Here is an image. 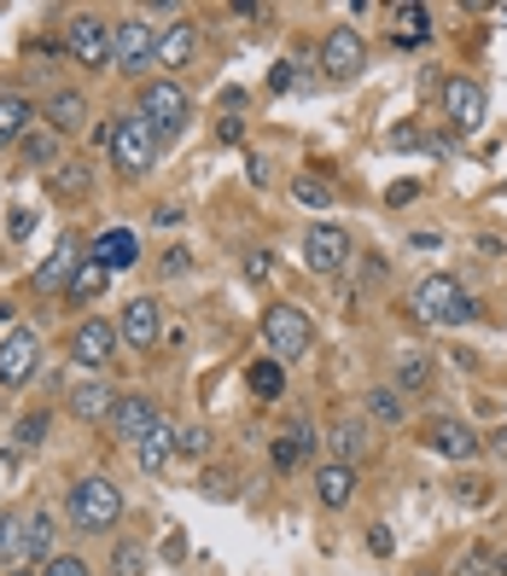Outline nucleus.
Returning a JSON list of instances; mask_svg holds the SVG:
<instances>
[{"instance_id":"nucleus-42","label":"nucleus","mask_w":507,"mask_h":576,"mask_svg":"<svg viewBox=\"0 0 507 576\" xmlns=\"http://www.w3.org/2000/svg\"><path fill=\"white\" fill-rule=\"evenodd\" d=\"M187 262H193V257L181 251V244H170V251L158 257V274H164V280H175V274H187Z\"/></svg>"},{"instance_id":"nucleus-43","label":"nucleus","mask_w":507,"mask_h":576,"mask_svg":"<svg viewBox=\"0 0 507 576\" xmlns=\"http://www.w3.org/2000/svg\"><path fill=\"white\" fill-rule=\"evenodd\" d=\"M368 547H374V559H391V553H397L391 524H374V530H368Z\"/></svg>"},{"instance_id":"nucleus-38","label":"nucleus","mask_w":507,"mask_h":576,"mask_svg":"<svg viewBox=\"0 0 507 576\" xmlns=\"http://www.w3.org/2000/svg\"><path fill=\"white\" fill-rule=\"evenodd\" d=\"M496 559H501V553H490V547H466L461 553V565H455V576H496Z\"/></svg>"},{"instance_id":"nucleus-49","label":"nucleus","mask_w":507,"mask_h":576,"mask_svg":"<svg viewBox=\"0 0 507 576\" xmlns=\"http://www.w3.org/2000/svg\"><path fill=\"white\" fill-rule=\"evenodd\" d=\"M385 198H391V204H409V198H420V181H397V187L385 193Z\"/></svg>"},{"instance_id":"nucleus-36","label":"nucleus","mask_w":507,"mask_h":576,"mask_svg":"<svg viewBox=\"0 0 507 576\" xmlns=\"http://www.w3.org/2000/svg\"><path fill=\"white\" fill-rule=\"evenodd\" d=\"M211 448H216L211 425H187V431H181V443H175V455H181V460H205Z\"/></svg>"},{"instance_id":"nucleus-48","label":"nucleus","mask_w":507,"mask_h":576,"mask_svg":"<svg viewBox=\"0 0 507 576\" xmlns=\"http://www.w3.org/2000/svg\"><path fill=\"white\" fill-rule=\"evenodd\" d=\"M35 228V210H24V204H18V210H12V239H24Z\"/></svg>"},{"instance_id":"nucleus-53","label":"nucleus","mask_w":507,"mask_h":576,"mask_svg":"<svg viewBox=\"0 0 507 576\" xmlns=\"http://www.w3.org/2000/svg\"><path fill=\"white\" fill-rule=\"evenodd\" d=\"M175 216H181L175 204H158V210H152V221H158V228H175Z\"/></svg>"},{"instance_id":"nucleus-24","label":"nucleus","mask_w":507,"mask_h":576,"mask_svg":"<svg viewBox=\"0 0 507 576\" xmlns=\"http://www.w3.org/2000/svg\"><path fill=\"white\" fill-rule=\"evenodd\" d=\"M47 193L58 198V204H83L88 193H94V170H88V157H65L58 170L47 175Z\"/></svg>"},{"instance_id":"nucleus-37","label":"nucleus","mask_w":507,"mask_h":576,"mask_svg":"<svg viewBox=\"0 0 507 576\" xmlns=\"http://www.w3.org/2000/svg\"><path fill=\"white\" fill-rule=\"evenodd\" d=\"M106 280H111V274L88 257L83 269H76V280H71V297H99V292H106Z\"/></svg>"},{"instance_id":"nucleus-8","label":"nucleus","mask_w":507,"mask_h":576,"mask_svg":"<svg viewBox=\"0 0 507 576\" xmlns=\"http://www.w3.org/2000/svg\"><path fill=\"white\" fill-rule=\"evenodd\" d=\"M321 70H327V81H356L362 70H368V41H362L356 24H333L327 41H321Z\"/></svg>"},{"instance_id":"nucleus-9","label":"nucleus","mask_w":507,"mask_h":576,"mask_svg":"<svg viewBox=\"0 0 507 576\" xmlns=\"http://www.w3.org/2000/svg\"><path fill=\"white\" fill-rule=\"evenodd\" d=\"M147 65H158V30L147 18H123V24H117V41H111V70L140 76Z\"/></svg>"},{"instance_id":"nucleus-35","label":"nucleus","mask_w":507,"mask_h":576,"mask_svg":"<svg viewBox=\"0 0 507 576\" xmlns=\"http://www.w3.org/2000/svg\"><path fill=\"white\" fill-rule=\"evenodd\" d=\"M140 570H147V547L123 536V542L111 547V576H140Z\"/></svg>"},{"instance_id":"nucleus-4","label":"nucleus","mask_w":507,"mask_h":576,"mask_svg":"<svg viewBox=\"0 0 507 576\" xmlns=\"http://www.w3.org/2000/svg\"><path fill=\"white\" fill-rule=\"evenodd\" d=\"M262 344H269V356H274L280 367H292V361L310 356L315 326H310V315H303V308H292V303H269V308H262Z\"/></svg>"},{"instance_id":"nucleus-12","label":"nucleus","mask_w":507,"mask_h":576,"mask_svg":"<svg viewBox=\"0 0 507 576\" xmlns=\"http://www.w3.org/2000/svg\"><path fill=\"white\" fill-rule=\"evenodd\" d=\"M117 344H123V338H117V320L88 315V320L71 333V361H76V367H88V373H99V367L117 356Z\"/></svg>"},{"instance_id":"nucleus-40","label":"nucleus","mask_w":507,"mask_h":576,"mask_svg":"<svg viewBox=\"0 0 507 576\" xmlns=\"http://www.w3.org/2000/svg\"><path fill=\"white\" fill-rule=\"evenodd\" d=\"M239 269H246L251 285H269V280H274V251H246V262H239Z\"/></svg>"},{"instance_id":"nucleus-18","label":"nucleus","mask_w":507,"mask_h":576,"mask_svg":"<svg viewBox=\"0 0 507 576\" xmlns=\"http://www.w3.org/2000/svg\"><path fill=\"white\" fill-rule=\"evenodd\" d=\"M88 257H94L106 274L134 269V257H140V233H134V228H106V233H99V239L88 244Z\"/></svg>"},{"instance_id":"nucleus-3","label":"nucleus","mask_w":507,"mask_h":576,"mask_svg":"<svg viewBox=\"0 0 507 576\" xmlns=\"http://www.w3.org/2000/svg\"><path fill=\"white\" fill-rule=\"evenodd\" d=\"M158 146L164 140L152 134V122L140 117V111H117V134H111V163L123 170L129 181H140V175H152L158 170Z\"/></svg>"},{"instance_id":"nucleus-10","label":"nucleus","mask_w":507,"mask_h":576,"mask_svg":"<svg viewBox=\"0 0 507 576\" xmlns=\"http://www.w3.org/2000/svg\"><path fill=\"white\" fill-rule=\"evenodd\" d=\"M35 361H42V338H35V326H12V333L0 338V384H7V390L30 384Z\"/></svg>"},{"instance_id":"nucleus-13","label":"nucleus","mask_w":507,"mask_h":576,"mask_svg":"<svg viewBox=\"0 0 507 576\" xmlns=\"http://www.w3.org/2000/svg\"><path fill=\"white\" fill-rule=\"evenodd\" d=\"M117 338L129 349H158L164 344V315H158V297H129L123 315H117Z\"/></svg>"},{"instance_id":"nucleus-51","label":"nucleus","mask_w":507,"mask_h":576,"mask_svg":"<svg viewBox=\"0 0 507 576\" xmlns=\"http://www.w3.org/2000/svg\"><path fill=\"white\" fill-rule=\"evenodd\" d=\"M490 455L507 466V425H496V431H490Z\"/></svg>"},{"instance_id":"nucleus-34","label":"nucleus","mask_w":507,"mask_h":576,"mask_svg":"<svg viewBox=\"0 0 507 576\" xmlns=\"http://www.w3.org/2000/svg\"><path fill=\"white\" fill-rule=\"evenodd\" d=\"M47 431H53V414H47V407H35V414L18 420L12 443H18V448H42V443H47Z\"/></svg>"},{"instance_id":"nucleus-19","label":"nucleus","mask_w":507,"mask_h":576,"mask_svg":"<svg viewBox=\"0 0 507 576\" xmlns=\"http://www.w3.org/2000/svg\"><path fill=\"white\" fill-rule=\"evenodd\" d=\"M315 431H310V420H292L287 431H280V437L269 443V460H274V471H298L303 460H310L315 455Z\"/></svg>"},{"instance_id":"nucleus-6","label":"nucleus","mask_w":507,"mask_h":576,"mask_svg":"<svg viewBox=\"0 0 507 576\" xmlns=\"http://www.w3.org/2000/svg\"><path fill=\"white\" fill-rule=\"evenodd\" d=\"M356 257V239L338 228V221H321V228L303 233V269H310L315 280H338L344 269H350Z\"/></svg>"},{"instance_id":"nucleus-33","label":"nucleus","mask_w":507,"mask_h":576,"mask_svg":"<svg viewBox=\"0 0 507 576\" xmlns=\"http://www.w3.org/2000/svg\"><path fill=\"white\" fill-rule=\"evenodd\" d=\"M292 198L303 204V210H333V187L321 175H298L292 181Z\"/></svg>"},{"instance_id":"nucleus-39","label":"nucleus","mask_w":507,"mask_h":576,"mask_svg":"<svg viewBox=\"0 0 507 576\" xmlns=\"http://www.w3.org/2000/svg\"><path fill=\"white\" fill-rule=\"evenodd\" d=\"M12 553H24V519L0 507V559H12Z\"/></svg>"},{"instance_id":"nucleus-26","label":"nucleus","mask_w":507,"mask_h":576,"mask_svg":"<svg viewBox=\"0 0 507 576\" xmlns=\"http://www.w3.org/2000/svg\"><path fill=\"white\" fill-rule=\"evenodd\" d=\"M42 117H47V129H58V134H76L88 122V99L83 94H71V88H58L47 106H42Z\"/></svg>"},{"instance_id":"nucleus-22","label":"nucleus","mask_w":507,"mask_h":576,"mask_svg":"<svg viewBox=\"0 0 507 576\" xmlns=\"http://www.w3.org/2000/svg\"><path fill=\"white\" fill-rule=\"evenodd\" d=\"M175 443H181V425H170V420H158L147 437L134 443V466L140 471H164L170 460H175Z\"/></svg>"},{"instance_id":"nucleus-7","label":"nucleus","mask_w":507,"mask_h":576,"mask_svg":"<svg viewBox=\"0 0 507 576\" xmlns=\"http://www.w3.org/2000/svg\"><path fill=\"white\" fill-rule=\"evenodd\" d=\"M111 41H117V24L111 18H99V12H76L71 24H65V53L76 58V65H111Z\"/></svg>"},{"instance_id":"nucleus-46","label":"nucleus","mask_w":507,"mask_h":576,"mask_svg":"<svg viewBox=\"0 0 507 576\" xmlns=\"http://www.w3.org/2000/svg\"><path fill=\"white\" fill-rule=\"evenodd\" d=\"M292 70H298V65H274V70H269V94H287L292 81H298Z\"/></svg>"},{"instance_id":"nucleus-44","label":"nucleus","mask_w":507,"mask_h":576,"mask_svg":"<svg viewBox=\"0 0 507 576\" xmlns=\"http://www.w3.org/2000/svg\"><path fill=\"white\" fill-rule=\"evenodd\" d=\"M216 140H222V146H239V140H246V122H239V117H222V122H216Z\"/></svg>"},{"instance_id":"nucleus-31","label":"nucleus","mask_w":507,"mask_h":576,"mask_svg":"<svg viewBox=\"0 0 507 576\" xmlns=\"http://www.w3.org/2000/svg\"><path fill=\"white\" fill-rule=\"evenodd\" d=\"M24 553L30 559H53V512L47 507H35V512H24Z\"/></svg>"},{"instance_id":"nucleus-30","label":"nucleus","mask_w":507,"mask_h":576,"mask_svg":"<svg viewBox=\"0 0 507 576\" xmlns=\"http://www.w3.org/2000/svg\"><path fill=\"white\" fill-rule=\"evenodd\" d=\"M368 420H374V425H402V420H409V396H402L397 384L368 390Z\"/></svg>"},{"instance_id":"nucleus-23","label":"nucleus","mask_w":507,"mask_h":576,"mask_svg":"<svg viewBox=\"0 0 507 576\" xmlns=\"http://www.w3.org/2000/svg\"><path fill=\"white\" fill-rule=\"evenodd\" d=\"M18 152H24V163H35V170H58L65 163V134L58 129H47V122H30V134L18 140Z\"/></svg>"},{"instance_id":"nucleus-16","label":"nucleus","mask_w":507,"mask_h":576,"mask_svg":"<svg viewBox=\"0 0 507 576\" xmlns=\"http://www.w3.org/2000/svg\"><path fill=\"white\" fill-rule=\"evenodd\" d=\"M374 455V425L368 420H338L333 431H327V460H338V466H362Z\"/></svg>"},{"instance_id":"nucleus-27","label":"nucleus","mask_w":507,"mask_h":576,"mask_svg":"<svg viewBox=\"0 0 507 576\" xmlns=\"http://www.w3.org/2000/svg\"><path fill=\"white\" fill-rule=\"evenodd\" d=\"M391 384L402 390V396H425V390H432V356H425V349H402Z\"/></svg>"},{"instance_id":"nucleus-54","label":"nucleus","mask_w":507,"mask_h":576,"mask_svg":"<svg viewBox=\"0 0 507 576\" xmlns=\"http://www.w3.org/2000/svg\"><path fill=\"white\" fill-rule=\"evenodd\" d=\"M7 576H42V565H12Z\"/></svg>"},{"instance_id":"nucleus-52","label":"nucleus","mask_w":507,"mask_h":576,"mask_svg":"<svg viewBox=\"0 0 507 576\" xmlns=\"http://www.w3.org/2000/svg\"><path fill=\"white\" fill-rule=\"evenodd\" d=\"M385 274H391V269H385V257H368V262H362V280H385Z\"/></svg>"},{"instance_id":"nucleus-47","label":"nucleus","mask_w":507,"mask_h":576,"mask_svg":"<svg viewBox=\"0 0 507 576\" xmlns=\"http://www.w3.org/2000/svg\"><path fill=\"white\" fill-rule=\"evenodd\" d=\"M205 496H211V501H228V496H234V483H228V478H216V471H205Z\"/></svg>"},{"instance_id":"nucleus-41","label":"nucleus","mask_w":507,"mask_h":576,"mask_svg":"<svg viewBox=\"0 0 507 576\" xmlns=\"http://www.w3.org/2000/svg\"><path fill=\"white\" fill-rule=\"evenodd\" d=\"M42 576H88V559H76V553H53L42 565Z\"/></svg>"},{"instance_id":"nucleus-5","label":"nucleus","mask_w":507,"mask_h":576,"mask_svg":"<svg viewBox=\"0 0 507 576\" xmlns=\"http://www.w3.org/2000/svg\"><path fill=\"white\" fill-rule=\"evenodd\" d=\"M140 117L152 122L158 140H181L193 129V99L181 94V81H147L140 88Z\"/></svg>"},{"instance_id":"nucleus-15","label":"nucleus","mask_w":507,"mask_h":576,"mask_svg":"<svg viewBox=\"0 0 507 576\" xmlns=\"http://www.w3.org/2000/svg\"><path fill=\"white\" fill-rule=\"evenodd\" d=\"M83 233H65V239H58L53 244V257L42 262V269H35V292H71V280H76V269H83Z\"/></svg>"},{"instance_id":"nucleus-11","label":"nucleus","mask_w":507,"mask_h":576,"mask_svg":"<svg viewBox=\"0 0 507 576\" xmlns=\"http://www.w3.org/2000/svg\"><path fill=\"white\" fill-rule=\"evenodd\" d=\"M484 111H490L484 81H473V76H450V81H443V117H450V129L473 134L478 122H484Z\"/></svg>"},{"instance_id":"nucleus-14","label":"nucleus","mask_w":507,"mask_h":576,"mask_svg":"<svg viewBox=\"0 0 507 576\" xmlns=\"http://www.w3.org/2000/svg\"><path fill=\"white\" fill-rule=\"evenodd\" d=\"M158 420H164V414H158V402L147 396V390H134V396H117V407H111V420H106V425H111V437H117V443H129V448H134Z\"/></svg>"},{"instance_id":"nucleus-17","label":"nucleus","mask_w":507,"mask_h":576,"mask_svg":"<svg viewBox=\"0 0 507 576\" xmlns=\"http://www.w3.org/2000/svg\"><path fill=\"white\" fill-rule=\"evenodd\" d=\"M425 443H432L443 460H473L484 448V437L466 420H432V425H425Z\"/></svg>"},{"instance_id":"nucleus-21","label":"nucleus","mask_w":507,"mask_h":576,"mask_svg":"<svg viewBox=\"0 0 507 576\" xmlns=\"http://www.w3.org/2000/svg\"><path fill=\"white\" fill-rule=\"evenodd\" d=\"M111 407H117V390L106 379H83V384L71 390V414L83 420V425H106Z\"/></svg>"},{"instance_id":"nucleus-25","label":"nucleus","mask_w":507,"mask_h":576,"mask_svg":"<svg viewBox=\"0 0 507 576\" xmlns=\"http://www.w3.org/2000/svg\"><path fill=\"white\" fill-rule=\"evenodd\" d=\"M315 496H321V507H327V512H344V507L356 501V471L338 466V460H327V466L315 471Z\"/></svg>"},{"instance_id":"nucleus-32","label":"nucleus","mask_w":507,"mask_h":576,"mask_svg":"<svg viewBox=\"0 0 507 576\" xmlns=\"http://www.w3.org/2000/svg\"><path fill=\"white\" fill-rule=\"evenodd\" d=\"M397 18V41L414 47V41H432V7H391Z\"/></svg>"},{"instance_id":"nucleus-29","label":"nucleus","mask_w":507,"mask_h":576,"mask_svg":"<svg viewBox=\"0 0 507 576\" xmlns=\"http://www.w3.org/2000/svg\"><path fill=\"white\" fill-rule=\"evenodd\" d=\"M30 117H35V106H30L24 94H0V146L24 140L30 134Z\"/></svg>"},{"instance_id":"nucleus-20","label":"nucleus","mask_w":507,"mask_h":576,"mask_svg":"<svg viewBox=\"0 0 507 576\" xmlns=\"http://www.w3.org/2000/svg\"><path fill=\"white\" fill-rule=\"evenodd\" d=\"M193 53H198V24H170V30H158V70H187L193 65Z\"/></svg>"},{"instance_id":"nucleus-50","label":"nucleus","mask_w":507,"mask_h":576,"mask_svg":"<svg viewBox=\"0 0 507 576\" xmlns=\"http://www.w3.org/2000/svg\"><path fill=\"white\" fill-rule=\"evenodd\" d=\"M164 559H175V565H181V559H187V536H181V530H175V536L164 542Z\"/></svg>"},{"instance_id":"nucleus-2","label":"nucleus","mask_w":507,"mask_h":576,"mask_svg":"<svg viewBox=\"0 0 507 576\" xmlns=\"http://www.w3.org/2000/svg\"><path fill=\"white\" fill-rule=\"evenodd\" d=\"M473 315H478V303L461 292V280L425 274V280L414 285V320H425V326H466Z\"/></svg>"},{"instance_id":"nucleus-28","label":"nucleus","mask_w":507,"mask_h":576,"mask_svg":"<svg viewBox=\"0 0 507 576\" xmlns=\"http://www.w3.org/2000/svg\"><path fill=\"white\" fill-rule=\"evenodd\" d=\"M246 390H251L257 402H280V396H287V367H280L274 356L251 361V367H246Z\"/></svg>"},{"instance_id":"nucleus-1","label":"nucleus","mask_w":507,"mask_h":576,"mask_svg":"<svg viewBox=\"0 0 507 576\" xmlns=\"http://www.w3.org/2000/svg\"><path fill=\"white\" fill-rule=\"evenodd\" d=\"M65 512H71V524L83 530V536H106V530L123 524V489H117L111 478H76L71 483V496H65Z\"/></svg>"},{"instance_id":"nucleus-45","label":"nucleus","mask_w":507,"mask_h":576,"mask_svg":"<svg viewBox=\"0 0 507 576\" xmlns=\"http://www.w3.org/2000/svg\"><path fill=\"white\" fill-rule=\"evenodd\" d=\"M246 181H251V187H269V181H274L269 157H246Z\"/></svg>"}]
</instances>
